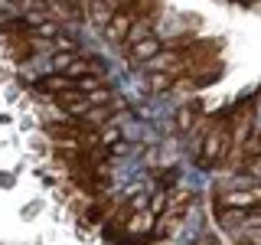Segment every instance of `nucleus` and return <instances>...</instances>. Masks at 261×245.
I'll return each mask as SVG.
<instances>
[{
	"mask_svg": "<svg viewBox=\"0 0 261 245\" xmlns=\"http://www.w3.org/2000/svg\"><path fill=\"white\" fill-rule=\"evenodd\" d=\"M4 43H7V56L16 62H27L36 56V39H30V33H16V36H4Z\"/></svg>",
	"mask_w": 261,
	"mask_h": 245,
	"instance_id": "nucleus-4",
	"label": "nucleus"
},
{
	"mask_svg": "<svg viewBox=\"0 0 261 245\" xmlns=\"http://www.w3.org/2000/svg\"><path fill=\"white\" fill-rule=\"evenodd\" d=\"M114 209H118V203H114L111 196H105V200H95L92 206H85V212H82V216H85V223H105V219H108Z\"/></svg>",
	"mask_w": 261,
	"mask_h": 245,
	"instance_id": "nucleus-7",
	"label": "nucleus"
},
{
	"mask_svg": "<svg viewBox=\"0 0 261 245\" xmlns=\"http://www.w3.org/2000/svg\"><path fill=\"white\" fill-rule=\"evenodd\" d=\"M160 49H163V43L157 36H147V39H141V43H127L124 46V59L134 62V65H144V62H150Z\"/></svg>",
	"mask_w": 261,
	"mask_h": 245,
	"instance_id": "nucleus-3",
	"label": "nucleus"
},
{
	"mask_svg": "<svg viewBox=\"0 0 261 245\" xmlns=\"http://www.w3.org/2000/svg\"><path fill=\"white\" fill-rule=\"evenodd\" d=\"M33 88L43 95H59V92H72V88H79L75 76H65V72H59V76H46V79H36L33 82Z\"/></svg>",
	"mask_w": 261,
	"mask_h": 245,
	"instance_id": "nucleus-5",
	"label": "nucleus"
},
{
	"mask_svg": "<svg viewBox=\"0 0 261 245\" xmlns=\"http://www.w3.org/2000/svg\"><path fill=\"white\" fill-rule=\"evenodd\" d=\"M130 27H134V16H130L127 10H114L108 16V23H105V36H108L111 43H124Z\"/></svg>",
	"mask_w": 261,
	"mask_h": 245,
	"instance_id": "nucleus-6",
	"label": "nucleus"
},
{
	"mask_svg": "<svg viewBox=\"0 0 261 245\" xmlns=\"http://www.w3.org/2000/svg\"><path fill=\"white\" fill-rule=\"evenodd\" d=\"M232 154V141H228V131L225 128H209L206 137L199 144V167H219L225 163V157Z\"/></svg>",
	"mask_w": 261,
	"mask_h": 245,
	"instance_id": "nucleus-1",
	"label": "nucleus"
},
{
	"mask_svg": "<svg viewBox=\"0 0 261 245\" xmlns=\"http://www.w3.org/2000/svg\"><path fill=\"white\" fill-rule=\"evenodd\" d=\"M179 85V72H157V76L150 79V88L153 92H170V88Z\"/></svg>",
	"mask_w": 261,
	"mask_h": 245,
	"instance_id": "nucleus-9",
	"label": "nucleus"
},
{
	"mask_svg": "<svg viewBox=\"0 0 261 245\" xmlns=\"http://www.w3.org/2000/svg\"><path fill=\"white\" fill-rule=\"evenodd\" d=\"M199 121H202V108H199L196 102H193V105H186V108L176 114V125L183 128V131H193L196 125H199Z\"/></svg>",
	"mask_w": 261,
	"mask_h": 245,
	"instance_id": "nucleus-8",
	"label": "nucleus"
},
{
	"mask_svg": "<svg viewBox=\"0 0 261 245\" xmlns=\"http://www.w3.org/2000/svg\"><path fill=\"white\" fill-rule=\"evenodd\" d=\"M235 242L239 245H261V226H251V229L235 232Z\"/></svg>",
	"mask_w": 261,
	"mask_h": 245,
	"instance_id": "nucleus-10",
	"label": "nucleus"
},
{
	"mask_svg": "<svg viewBox=\"0 0 261 245\" xmlns=\"http://www.w3.org/2000/svg\"><path fill=\"white\" fill-rule=\"evenodd\" d=\"M53 65L59 72H65V76H101V62L92 59V56L85 53H75V49H69V53H59L53 59Z\"/></svg>",
	"mask_w": 261,
	"mask_h": 245,
	"instance_id": "nucleus-2",
	"label": "nucleus"
}]
</instances>
